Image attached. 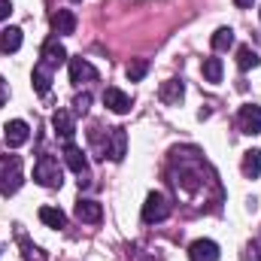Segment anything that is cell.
Here are the masks:
<instances>
[{"instance_id":"6da1fadb","label":"cell","mask_w":261,"mask_h":261,"mask_svg":"<svg viewBox=\"0 0 261 261\" xmlns=\"http://www.w3.org/2000/svg\"><path fill=\"white\" fill-rule=\"evenodd\" d=\"M24 182V173H21V158L18 155H3V164H0V192L9 197L15 195Z\"/></svg>"},{"instance_id":"7a4b0ae2","label":"cell","mask_w":261,"mask_h":261,"mask_svg":"<svg viewBox=\"0 0 261 261\" xmlns=\"http://www.w3.org/2000/svg\"><path fill=\"white\" fill-rule=\"evenodd\" d=\"M34 179H37L43 189H61L64 173H61L58 158H52V155H40V161H37V167H34Z\"/></svg>"},{"instance_id":"3957f363","label":"cell","mask_w":261,"mask_h":261,"mask_svg":"<svg viewBox=\"0 0 261 261\" xmlns=\"http://www.w3.org/2000/svg\"><path fill=\"white\" fill-rule=\"evenodd\" d=\"M170 216V200L161 195V192H152L143 203V222L146 225H155V222H164Z\"/></svg>"},{"instance_id":"277c9868","label":"cell","mask_w":261,"mask_h":261,"mask_svg":"<svg viewBox=\"0 0 261 261\" xmlns=\"http://www.w3.org/2000/svg\"><path fill=\"white\" fill-rule=\"evenodd\" d=\"M28 137H31L28 122H21V119H12V122H6V128H3V140H6V146H9V149H18V146H24V143H28Z\"/></svg>"},{"instance_id":"5b68a950","label":"cell","mask_w":261,"mask_h":261,"mask_svg":"<svg viewBox=\"0 0 261 261\" xmlns=\"http://www.w3.org/2000/svg\"><path fill=\"white\" fill-rule=\"evenodd\" d=\"M237 125L243 134H261V107L249 103V107H240V116H237Z\"/></svg>"},{"instance_id":"8992f818","label":"cell","mask_w":261,"mask_h":261,"mask_svg":"<svg viewBox=\"0 0 261 261\" xmlns=\"http://www.w3.org/2000/svg\"><path fill=\"white\" fill-rule=\"evenodd\" d=\"M125 155H128V134H125V128H110L107 158H110V161H122Z\"/></svg>"},{"instance_id":"52a82bcc","label":"cell","mask_w":261,"mask_h":261,"mask_svg":"<svg viewBox=\"0 0 261 261\" xmlns=\"http://www.w3.org/2000/svg\"><path fill=\"white\" fill-rule=\"evenodd\" d=\"M43 64L46 67H61V64H67V49L58 43V37H52V40H46L43 43Z\"/></svg>"},{"instance_id":"ba28073f","label":"cell","mask_w":261,"mask_h":261,"mask_svg":"<svg viewBox=\"0 0 261 261\" xmlns=\"http://www.w3.org/2000/svg\"><path fill=\"white\" fill-rule=\"evenodd\" d=\"M91 79H97V70L88 64L85 58H70V82H76V85H82V82H91Z\"/></svg>"},{"instance_id":"9c48e42d","label":"cell","mask_w":261,"mask_h":261,"mask_svg":"<svg viewBox=\"0 0 261 261\" xmlns=\"http://www.w3.org/2000/svg\"><path fill=\"white\" fill-rule=\"evenodd\" d=\"M189 258L192 261H219V246L213 240H195L189 246Z\"/></svg>"},{"instance_id":"30bf717a","label":"cell","mask_w":261,"mask_h":261,"mask_svg":"<svg viewBox=\"0 0 261 261\" xmlns=\"http://www.w3.org/2000/svg\"><path fill=\"white\" fill-rule=\"evenodd\" d=\"M103 103H107L116 116L130 113V97L125 94V91H119V88H107V91H103Z\"/></svg>"},{"instance_id":"8fae6325","label":"cell","mask_w":261,"mask_h":261,"mask_svg":"<svg viewBox=\"0 0 261 261\" xmlns=\"http://www.w3.org/2000/svg\"><path fill=\"white\" fill-rule=\"evenodd\" d=\"M158 97H161L164 103L176 107V103L186 97V85H182L179 79H167V82H161V88H158Z\"/></svg>"},{"instance_id":"7c38bea8","label":"cell","mask_w":261,"mask_h":261,"mask_svg":"<svg viewBox=\"0 0 261 261\" xmlns=\"http://www.w3.org/2000/svg\"><path fill=\"white\" fill-rule=\"evenodd\" d=\"M64 161H67V167L73 170V173H85L88 170V161H85V152L79 149V146H73V143H67L64 146Z\"/></svg>"},{"instance_id":"4fadbf2b","label":"cell","mask_w":261,"mask_h":261,"mask_svg":"<svg viewBox=\"0 0 261 261\" xmlns=\"http://www.w3.org/2000/svg\"><path fill=\"white\" fill-rule=\"evenodd\" d=\"M31 82H34L37 94H49V88H52V67H46L40 61V64L34 67V73H31Z\"/></svg>"},{"instance_id":"5bb4252c","label":"cell","mask_w":261,"mask_h":261,"mask_svg":"<svg viewBox=\"0 0 261 261\" xmlns=\"http://www.w3.org/2000/svg\"><path fill=\"white\" fill-rule=\"evenodd\" d=\"M52 31L61 34V37L73 34V31H76V15H73L70 9H58V12L52 15Z\"/></svg>"},{"instance_id":"9a60e30c","label":"cell","mask_w":261,"mask_h":261,"mask_svg":"<svg viewBox=\"0 0 261 261\" xmlns=\"http://www.w3.org/2000/svg\"><path fill=\"white\" fill-rule=\"evenodd\" d=\"M52 128H55L67 143H70V140H73V134H76V122H73V116H70L67 110H58V113L52 116Z\"/></svg>"},{"instance_id":"2e32d148","label":"cell","mask_w":261,"mask_h":261,"mask_svg":"<svg viewBox=\"0 0 261 261\" xmlns=\"http://www.w3.org/2000/svg\"><path fill=\"white\" fill-rule=\"evenodd\" d=\"M18 49H21V28H6V31H0V52L12 55V52H18Z\"/></svg>"},{"instance_id":"e0dca14e","label":"cell","mask_w":261,"mask_h":261,"mask_svg":"<svg viewBox=\"0 0 261 261\" xmlns=\"http://www.w3.org/2000/svg\"><path fill=\"white\" fill-rule=\"evenodd\" d=\"M100 216H103V210H100L97 200H79L76 203V219L79 222H100Z\"/></svg>"},{"instance_id":"ac0fdd59","label":"cell","mask_w":261,"mask_h":261,"mask_svg":"<svg viewBox=\"0 0 261 261\" xmlns=\"http://www.w3.org/2000/svg\"><path fill=\"white\" fill-rule=\"evenodd\" d=\"M243 176L246 179H258L261 176V152L258 149H249L243 155Z\"/></svg>"},{"instance_id":"d6986e66","label":"cell","mask_w":261,"mask_h":261,"mask_svg":"<svg viewBox=\"0 0 261 261\" xmlns=\"http://www.w3.org/2000/svg\"><path fill=\"white\" fill-rule=\"evenodd\" d=\"M258 61L261 58L252 46H240V49H237V67H240V70H255Z\"/></svg>"},{"instance_id":"ffe728a7","label":"cell","mask_w":261,"mask_h":261,"mask_svg":"<svg viewBox=\"0 0 261 261\" xmlns=\"http://www.w3.org/2000/svg\"><path fill=\"white\" fill-rule=\"evenodd\" d=\"M40 219H43V225H49V228H64L67 225V216L58 206H43V210H40Z\"/></svg>"},{"instance_id":"44dd1931","label":"cell","mask_w":261,"mask_h":261,"mask_svg":"<svg viewBox=\"0 0 261 261\" xmlns=\"http://www.w3.org/2000/svg\"><path fill=\"white\" fill-rule=\"evenodd\" d=\"M234 46V31L231 28H219L216 34H213V49L216 52H225V49H231Z\"/></svg>"},{"instance_id":"7402d4cb","label":"cell","mask_w":261,"mask_h":261,"mask_svg":"<svg viewBox=\"0 0 261 261\" xmlns=\"http://www.w3.org/2000/svg\"><path fill=\"white\" fill-rule=\"evenodd\" d=\"M203 79L206 82H222V61L219 58H203Z\"/></svg>"},{"instance_id":"603a6c76","label":"cell","mask_w":261,"mask_h":261,"mask_svg":"<svg viewBox=\"0 0 261 261\" xmlns=\"http://www.w3.org/2000/svg\"><path fill=\"white\" fill-rule=\"evenodd\" d=\"M125 73H128L130 82H140V79H143V76L149 73V61H143V58H140V61H130Z\"/></svg>"},{"instance_id":"cb8c5ba5","label":"cell","mask_w":261,"mask_h":261,"mask_svg":"<svg viewBox=\"0 0 261 261\" xmlns=\"http://www.w3.org/2000/svg\"><path fill=\"white\" fill-rule=\"evenodd\" d=\"M73 107H76V113H88V107H91V94H88V91H82V94H76V100H73Z\"/></svg>"},{"instance_id":"d4e9b609","label":"cell","mask_w":261,"mask_h":261,"mask_svg":"<svg viewBox=\"0 0 261 261\" xmlns=\"http://www.w3.org/2000/svg\"><path fill=\"white\" fill-rule=\"evenodd\" d=\"M243 261H261L258 243H249V246H246V252H243Z\"/></svg>"},{"instance_id":"484cf974","label":"cell","mask_w":261,"mask_h":261,"mask_svg":"<svg viewBox=\"0 0 261 261\" xmlns=\"http://www.w3.org/2000/svg\"><path fill=\"white\" fill-rule=\"evenodd\" d=\"M9 12H12V3H9V0H0V21L9 18Z\"/></svg>"},{"instance_id":"4316f807","label":"cell","mask_w":261,"mask_h":261,"mask_svg":"<svg viewBox=\"0 0 261 261\" xmlns=\"http://www.w3.org/2000/svg\"><path fill=\"white\" fill-rule=\"evenodd\" d=\"M6 100H9V85H6V82H3V76H0V107H3Z\"/></svg>"},{"instance_id":"83f0119b","label":"cell","mask_w":261,"mask_h":261,"mask_svg":"<svg viewBox=\"0 0 261 261\" xmlns=\"http://www.w3.org/2000/svg\"><path fill=\"white\" fill-rule=\"evenodd\" d=\"M234 3H237V6H240V9H249V6H252V3H255V0H234Z\"/></svg>"}]
</instances>
